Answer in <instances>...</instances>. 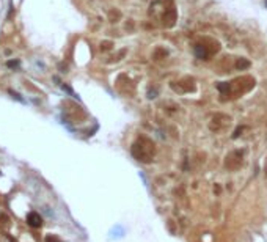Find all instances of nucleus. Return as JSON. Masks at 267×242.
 <instances>
[{
  "label": "nucleus",
  "instance_id": "f257e3e1",
  "mask_svg": "<svg viewBox=\"0 0 267 242\" xmlns=\"http://www.w3.org/2000/svg\"><path fill=\"white\" fill-rule=\"evenodd\" d=\"M154 153V145L153 143H148V146L145 148V145L140 143H135L134 148H132V154L138 159V161H149V157L153 156Z\"/></svg>",
  "mask_w": 267,
  "mask_h": 242
},
{
  "label": "nucleus",
  "instance_id": "20e7f679",
  "mask_svg": "<svg viewBox=\"0 0 267 242\" xmlns=\"http://www.w3.org/2000/svg\"><path fill=\"white\" fill-rule=\"evenodd\" d=\"M248 66H250V61H248V60H245V58H241V60H239L237 63H236V68H237V69H241V71H242V69H247Z\"/></svg>",
  "mask_w": 267,
  "mask_h": 242
},
{
  "label": "nucleus",
  "instance_id": "f03ea898",
  "mask_svg": "<svg viewBox=\"0 0 267 242\" xmlns=\"http://www.w3.org/2000/svg\"><path fill=\"white\" fill-rule=\"evenodd\" d=\"M27 223H29L30 226H33V228H39L41 223H43V219H41V216L38 212L32 211V212L27 214Z\"/></svg>",
  "mask_w": 267,
  "mask_h": 242
},
{
  "label": "nucleus",
  "instance_id": "0eeeda50",
  "mask_svg": "<svg viewBox=\"0 0 267 242\" xmlns=\"http://www.w3.org/2000/svg\"><path fill=\"white\" fill-rule=\"evenodd\" d=\"M0 220L5 223V222H10V217L8 216H5V214H0Z\"/></svg>",
  "mask_w": 267,
  "mask_h": 242
},
{
  "label": "nucleus",
  "instance_id": "6e6552de",
  "mask_svg": "<svg viewBox=\"0 0 267 242\" xmlns=\"http://www.w3.org/2000/svg\"><path fill=\"white\" fill-rule=\"evenodd\" d=\"M17 65H19L17 61H8V66H10V68H16Z\"/></svg>",
  "mask_w": 267,
  "mask_h": 242
},
{
  "label": "nucleus",
  "instance_id": "423d86ee",
  "mask_svg": "<svg viewBox=\"0 0 267 242\" xmlns=\"http://www.w3.org/2000/svg\"><path fill=\"white\" fill-rule=\"evenodd\" d=\"M217 88L220 90V91H228V90H229V85H228V84H225V82H222V84H218V85H217Z\"/></svg>",
  "mask_w": 267,
  "mask_h": 242
},
{
  "label": "nucleus",
  "instance_id": "7ed1b4c3",
  "mask_svg": "<svg viewBox=\"0 0 267 242\" xmlns=\"http://www.w3.org/2000/svg\"><path fill=\"white\" fill-rule=\"evenodd\" d=\"M174 20H176V11H174V8L165 10V13H163V25H165V27H171L174 24Z\"/></svg>",
  "mask_w": 267,
  "mask_h": 242
},
{
  "label": "nucleus",
  "instance_id": "39448f33",
  "mask_svg": "<svg viewBox=\"0 0 267 242\" xmlns=\"http://www.w3.org/2000/svg\"><path fill=\"white\" fill-rule=\"evenodd\" d=\"M44 242H61L57 236H53V234H49V236H46Z\"/></svg>",
  "mask_w": 267,
  "mask_h": 242
},
{
  "label": "nucleus",
  "instance_id": "1a4fd4ad",
  "mask_svg": "<svg viewBox=\"0 0 267 242\" xmlns=\"http://www.w3.org/2000/svg\"><path fill=\"white\" fill-rule=\"evenodd\" d=\"M265 5H267V0H265Z\"/></svg>",
  "mask_w": 267,
  "mask_h": 242
}]
</instances>
